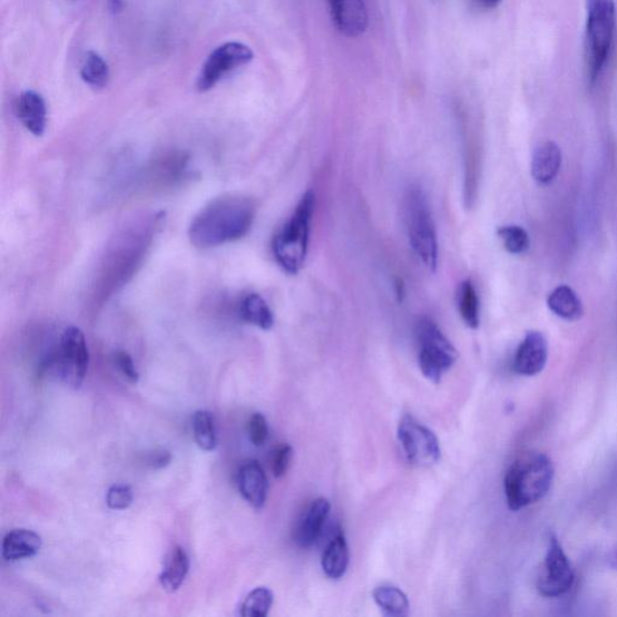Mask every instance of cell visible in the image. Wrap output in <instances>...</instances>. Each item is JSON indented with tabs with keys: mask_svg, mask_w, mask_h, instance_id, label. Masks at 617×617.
<instances>
[{
	"mask_svg": "<svg viewBox=\"0 0 617 617\" xmlns=\"http://www.w3.org/2000/svg\"><path fill=\"white\" fill-rule=\"evenodd\" d=\"M255 214V204L248 198H217L194 218L188 231L189 241L198 248L239 241L252 229Z\"/></svg>",
	"mask_w": 617,
	"mask_h": 617,
	"instance_id": "obj_1",
	"label": "cell"
},
{
	"mask_svg": "<svg viewBox=\"0 0 617 617\" xmlns=\"http://www.w3.org/2000/svg\"><path fill=\"white\" fill-rule=\"evenodd\" d=\"M555 467L546 453L527 452L513 462L505 477L510 510L519 511L541 501L552 487Z\"/></svg>",
	"mask_w": 617,
	"mask_h": 617,
	"instance_id": "obj_2",
	"label": "cell"
},
{
	"mask_svg": "<svg viewBox=\"0 0 617 617\" xmlns=\"http://www.w3.org/2000/svg\"><path fill=\"white\" fill-rule=\"evenodd\" d=\"M616 32L615 0H586V76L595 85L606 69Z\"/></svg>",
	"mask_w": 617,
	"mask_h": 617,
	"instance_id": "obj_3",
	"label": "cell"
},
{
	"mask_svg": "<svg viewBox=\"0 0 617 617\" xmlns=\"http://www.w3.org/2000/svg\"><path fill=\"white\" fill-rule=\"evenodd\" d=\"M315 210V195L312 190L300 200L295 213L273 241V254L287 274L296 275L303 268L311 234V223Z\"/></svg>",
	"mask_w": 617,
	"mask_h": 617,
	"instance_id": "obj_4",
	"label": "cell"
},
{
	"mask_svg": "<svg viewBox=\"0 0 617 617\" xmlns=\"http://www.w3.org/2000/svg\"><path fill=\"white\" fill-rule=\"evenodd\" d=\"M404 222L408 239L425 268L438 266L437 229L428 196L421 187L411 186L404 197Z\"/></svg>",
	"mask_w": 617,
	"mask_h": 617,
	"instance_id": "obj_5",
	"label": "cell"
},
{
	"mask_svg": "<svg viewBox=\"0 0 617 617\" xmlns=\"http://www.w3.org/2000/svg\"><path fill=\"white\" fill-rule=\"evenodd\" d=\"M415 335L421 373L433 384H439L443 375L458 362L459 352L429 317H422L418 322Z\"/></svg>",
	"mask_w": 617,
	"mask_h": 617,
	"instance_id": "obj_6",
	"label": "cell"
},
{
	"mask_svg": "<svg viewBox=\"0 0 617 617\" xmlns=\"http://www.w3.org/2000/svg\"><path fill=\"white\" fill-rule=\"evenodd\" d=\"M88 364H90V352H88L85 334L78 327H68L46 366L58 373L66 384L79 389L87 374Z\"/></svg>",
	"mask_w": 617,
	"mask_h": 617,
	"instance_id": "obj_7",
	"label": "cell"
},
{
	"mask_svg": "<svg viewBox=\"0 0 617 617\" xmlns=\"http://www.w3.org/2000/svg\"><path fill=\"white\" fill-rule=\"evenodd\" d=\"M575 582L576 571L560 540L556 535L549 533L546 560L537 582L539 594L546 598H560L571 590Z\"/></svg>",
	"mask_w": 617,
	"mask_h": 617,
	"instance_id": "obj_8",
	"label": "cell"
},
{
	"mask_svg": "<svg viewBox=\"0 0 617 617\" xmlns=\"http://www.w3.org/2000/svg\"><path fill=\"white\" fill-rule=\"evenodd\" d=\"M254 52L245 43L229 41L216 48L203 65L197 81L199 92H208L234 70L252 62Z\"/></svg>",
	"mask_w": 617,
	"mask_h": 617,
	"instance_id": "obj_9",
	"label": "cell"
},
{
	"mask_svg": "<svg viewBox=\"0 0 617 617\" xmlns=\"http://www.w3.org/2000/svg\"><path fill=\"white\" fill-rule=\"evenodd\" d=\"M396 434L410 463L431 467L442 457L437 435L411 415L402 418Z\"/></svg>",
	"mask_w": 617,
	"mask_h": 617,
	"instance_id": "obj_10",
	"label": "cell"
},
{
	"mask_svg": "<svg viewBox=\"0 0 617 617\" xmlns=\"http://www.w3.org/2000/svg\"><path fill=\"white\" fill-rule=\"evenodd\" d=\"M549 359L547 337L538 331L527 332L512 361V370L522 376H536L546 369Z\"/></svg>",
	"mask_w": 617,
	"mask_h": 617,
	"instance_id": "obj_11",
	"label": "cell"
},
{
	"mask_svg": "<svg viewBox=\"0 0 617 617\" xmlns=\"http://www.w3.org/2000/svg\"><path fill=\"white\" fill-rule=\"evenodd\" d=\"M332 18L340 32L356 38L369 27V13L363 0H329Z\"/></svg>",
	"mask_w": 617,
	"mask_h": 617,
	"instance_id": "obj_12",
	"label": "cell"
},
{
	"mask_svg": "<svg viewBox=\"0 0 617 617\" xmlns=\"http://www.w3.org/2000/svg\"><path fill=\"white\" fill-rule=\"evenodd\" d=\"M330 511L331 505L326 498H317L307 507L295 533V540L301 548L308 549L314 546L329 519Z\"/></svg>",
	"mask_w": 617,
	"mask_h": 617,
	"instance_id": "obj_13",
	"label": "cell"
},
{
	"mask_svg": "<svg viewBox=\"0 0 617 617\" xmlns=\"http://www.w3.org/2000/svg\"><path fill=\"white\" fill-rule=\"evenodd\" d=\"M238 488L248 505L256 509L266 505L270 490L268 478L257 461H248L241 468Z\"/></svg>",
	"mask_w": 617,
	"mask_h": 617,
	"instance_id": "obj_14",
	"label": "cell"
},
{
	"mask_svg": "<svg viewBox=\"0 0 617 617\" xmlns=\"http://www.w3.org/2000/svg\"><path fill=\"white\" fill-rule=\"evenodd\" d=\"M562 167V151L554 141L538 146L532 156L531 173L533 179L542 186L550 185Z\"/></svg>",
	"mask_w": 617,
	"mask_h": 617,
	"instance_id": "obj_15",
	"label": "cell"
},
{
	"mask_svg": "<svg viewBox=\"0 0 617 617\" xmlns=\"http://www.w3.org/2000/svg\"><path fill=\"white\" fill-rule=\"evenodd\" d=\"M19 119L31 134L41 137L48 125L47 102L36 91L23 92L18 101Z\"/></svg>",
	"mask_w": 617,
	"mask_h": 617,
	"instance_id": "obj_16",
	"label": "cell"
},
{
	"mask_svg": "<svg viewBox=\"0 0 617 617\" xmlns=\"http://www.w3.org/2000/svg\"><path fill=\"white\" fill-rule=\"evenodd\" d=\"M41 547L42 539L38 533L29 530H13L3 540L2 554L6 561L14 562L35 557Z\"/></svg>",
	"mask_w": 617,
	"mask_h": 617,
	"instance_id": "obj_17",
	"label": "cell"
},
{
	"mask_svg": "<svg viewBox=\"0 0 617 617\" xmlns=\"http://www.w3.org/2000/svg\"><path fill=\"white\" fill-rule=\"evenodd\" d=\"M188 571L189 558L186 551L182 547H175L166 557L159 582L167 592H176L187 578Z\"/></svg>",
	"mask_w": 617,
	"mask_h": 617,
	"instance_id": "obj_18",
	"label": "cell"
},
{
	"mask_svg": "<svg viewBox=\"0 0 617 617\" xmlns=\"http://www.w3.org/2000/svg\"><path fill=\"white\" fill-rule=\"evenodd\" d=\"M548 307L558 317L575 322L582 317L584 306L575 290L568 285L554 288L547 300Z\"/></svg>",
	"mask_w": 617,
	"mask_h": 617,
	"instance_id": "obj_19",
	"label": "cell"
},
{
	"mask_svg": "<svg viewBox=\"0 0 617 617\" xmlns=\"http://www.w3.org/2000/svg\"><path fill=\"white\" fill-rule=\"evenodd\" d=\"M350 562L346 539L342 532L337 533L322 555L321 566L325 575L333 580L345 576Z\"/></svg>",
	"mask_w": 617,
	"mask_h": 617,
	"instance_id": "obj_20",
	"label": "cell"
},
{
	"mask_svg": "<svg viewBox=\"0 0 617 617\" xmlns=\"http://www.w3.org/2000/svg\"><path fill=\"white\" fill-rule=\"evenodd\" d=\"M241 316L263 331H270L274 326V315L270 305L257 293L246 296L241 304Z\"/></svg>",
	"mask_w": 617,
	"mask_h": 617,
	"instance_id": "obj_21",
	"label": "cell"
},
{
	"mask_svg": "<svg viewBox=\"0 0 617 617\" xmlns=\"http://www.w3.org/2000/svg\"><path fill=\"white\" fill-rule=\"evenodd\" d=\"M373 598L378 607L389 616H407L410 605L407 595L394 586H379L373 591Z\"/></svg>",
	"mask_w": 617,
	"mask_h": 617,
	"instance_id": "obj_22",
	"label": "cell"
},
{
	"mask_svg": "<svg viewBox=\"0 0 617 617\" xmlns=\"http://www.w3.org/2000/svg\"><path fill=\"white\" fill-rule=\"evenodd\" d=\"M458 304L462 320L469 329L480 326V302L478 292L470 281H464L458 288Z\"/></svg>",
	"mask_w": 617,
	"mask_h": 617,
	"instance_id": "obj_23",
	"label": "cell"
},
{
	"mask_svg": "<svg viewBox=\"0 0 617 617\" xmlns=\"http://www.w3.org/2000/svg\"><path fill=\"white\" fill-rule=\"evenodd\" d=\"M81 78L88 86L100 90L109 82V66L98 53L88 52L81 67Z\"/></svg>",
	"mask_w": 617,
	"mask_h": 617,
	"instance_id": "obj_24",
	"label": "cell"
},
{
	"mask_svg": "<svg viewBox=\"0 0 617 617\" xmlns=\"http://www.w3.org/2000/svg\"><path fill=\"white\" fill-rule=\"evenodd\" d=\"M194 434L197 445L204 451H213L217 447V433L214 417L209 411L199 410L194 415Z\"/></svg>",
	"mask_w": 617,
	"mask_h": 617,
	"instance_id": "obj_25",
	"label": "cell"
},
{
	"mask_svg": "<svg viewBox=\"0 0 617 617\" xmlns=\"http://www.w3.org/2000/svg\"><path fill=\"white\" fill-rule=\"evenodd\" d=\"M274 604V595L267 587H257L243 601L241 615L243 617H266Z\"/></svg>",
	"mask_w": 617,
	"mask_h": 617,
	"instance_id": "obj_26",
	"label": "cell"
},
{
	"mask_svg": "<svg viewBox=\"0 0 617 617\" xmlns=\"http://www.w3.org/2000/svg\"><path fill=\"white\" fill-rule=\"evenodd\" d=\"M497 234L507 252L511 255H522L531 246L530 234L521 226H502L498 228Z\"/></svg>",
	"mask_w": 617,
	"mask_h": 617,
	"instance_id": "obj_27",
	"label": "cell"
},
{
	"mask_svg": "<svg viewBox=\"0 0 617 617\" xmlns=\"http://www.w3.org/2000/svg\"><path fill=\"white\" fill-rule=\"evenodd\" d=\"M134 503V492L127 484L117 483L108 490L107 505L112 510H126Z\"/></svg>",
	"mask_w": 617,
	"mask_h": 617,
	"instance_id": "obj_28",
	"label": "cell"
},
{
	"mask_svg": "<svg viewBox=\"0 0 617 617\" xmlns=\"http://www.w3.org/2000/svg\"><path fill=\"white\" fill-rule=\"evenodd\" d=\"M248 439L252 444L259 448L266 444L270 437V429L266 418L256 413L249 418L247 423Z\"/></svg>",
	"mask_w": 617,
	"mask_h": 617,
	"instance_id": "obj_29",
	"label": "cell"
},
{
	"mask_svg": "<svg viewBox=\"0 0 617 617\" xmlns=\"http://www.w3.org/2000/svg\"><path fill=\"white\" fill-rule=\"evenodd\" d=\"M293 457V450L287 444L276 448L273 454L272 470L275 478H283L290 468Z\"/></svg>",
	"mask_w": 617,
	"mask_h": 617,
	"instance_id": "obj_30",
	"label": "cell"
},
{
	"mask_svg": "<svg viewBox=\"0 0 617 617\" xmlns=\"http://www.w3.org/2000/svg\"><path fill=\"white\" fill-rule=\"evenodd\" d=\"M115 362L121 373L130 381L131 384H138L139 373L136 369L134 360L126 351H117L115 354Z\"/></svg>",
	"mask_w": 617,
	"mask_h": 617,
	"instance_id": "obj_31",
	"label": "cell"
},
{
	"mask_svg": "<svg viewBox=\"0 0 617 617\" xmlns=\"http://www.w3.org/2000/svg\"><path fill=\"white\" fill-rule=\"evenodd\" d=\"M172 462V454L168 451L160 450V451H154L148 454V458H146L145 463L146 466H149L153 469H161L167 466H169Z\"/></svg>",
	"mask_w": 617,
	"mask_h": 617,
	"instance_id": "obj_32",
	"label": "cell"
},
{
	"mask_svg": "<svg viewBox=\"0 0 617 617\" xmlns=\"http://www.w3.org/2000/svg\"><path fill=\"white\" fill-rule=\"evenodd\" d=\"M502 0H476L479 8L483 10H492L501 4Z\"/></svg>",
	"mask_w": 617,
	"mask_h": 617,
	"instance_id": "obj_33",
	"label": "cell"
},
{
	"mask_svg": "<svg viewBox=\"0 0 617 617\" xmlns=\"http://www.w3.org/2000/svg\"><path fill=\"white\" fill-rule=\"evenodd\" d=\"M395 292H396V297H399V302L402 303L405 296V288L401 278H399V281L395 282Z\"/></svg>",
	"mask_w": 617,
	"mask_h": 617,
	"instance_id": "obj_34",
	"label": "cell"
},
{
	"mask_svg": "<svg viewBox=\"0 0 617 617\" xmlns=\"http://www.w3.org/2000/svg\"><path fill=\"white\" fill-rule=\"evenodd\" d=\"M608 564L614 570H617V542L608 556Z\"/></svg>",
	"mask_w": 617,
	"mask_h": 617,
	"instance_id": "obj_35",
	"label": "cell"
},
{
	"mask_svg": "<svg viewBox=\"0 0 617 617\" xmlns=\"http://www.w3.org/2000/svg\"><path fill=\"white\" fill-rule=\"evenodd\" d=\"M125 7L124 0H109V8L112 12H120Z\"/></svg>",
	"mask_w": 617,
	"mask_h": 617,
	"instance_id": "obj_36",
	"label": "cell"
}]
</instances>
